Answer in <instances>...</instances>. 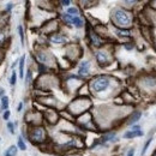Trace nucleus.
<instances>
[{"mask_svg": "<svg viewBox=\"0 0 156 156\" xmlns=\"http://www.w3.org/2000/svg\"><path fill=\"white\" fill-rule=\"evenodd\" d=\"M112 22L118 29L128 30L133 25V15L121 7L114 9L112 12Z\"/></svg>", "mask_w": 156, "mask_h": 156, "instance_id": "nucleus-1", "label": "nucleus"}, {"mask_svg": "<svg viewBox=\"0 0 156 156\" xmlns=\"http://www.w3.org/2000/svg\"><path fill=\"white\" fill-rule=\"evenodd\" d=\"M111 85V79L108 76H105V74H101V76H97L95 78H93L91 82L89 83V88L91 91L94 93H102L107 90Z\"/></svg>", "mask_w": 156, "mask_h": 156, "instance_id": "nucleus-2", "label": "nucleus"}, {"mask_svg": "<svg viewBox=\"0 0 156 156\" xmlns=\"http://www.w3.org/2000/svg\"><path fill=\"white\" fill-rule=\"evenodd\" d=\"M46 137H47V132L43 126H35L30 131V139L33 143H36V144L43 143L46 140Z\"/></svg>", "mask_w": 156, "mask_h": 156, "instance_id": "nucleus-3", "label": "nucleus"}, {"mask_svg": "<svg viewBox=\"0 0 156 156\" xmlns=\"http://www.w3.org/2000/svg\"><path fill=\"white\" fill-rule=\"evenodd\" d=\"M140 87L148 91H156V74L149 73L140 78Z\"/></svg>", "mask_w": 156, "mask_h": 156, "instance_id": "nucleus-4", "label": "nucleus"}, {"mask_svg": "<svg viewBox=\"0 0 156 156\" xmlns=\"http://www.w3.org/2000/svg\"><path fill=\"white\" fill-rule=\"evenodd\" d=\"M95 58L96 61L100 66H107V65L111 62V55L107 50L105 49H100L95 53Z\"/></svg>", "mask_w": 156, "mask_h": 156, "instance_id": "nucleus-5", "label": "nucleus"}, {"mask_svg": "<svg viewBox=\"0 0 156 156\" xmlns=\"http://www.w3.org/2000/svg\"><path fill=\"white\" fill-rule=\"evenodd\" d=\"M142 136H143V131H142V127L139 125H133L130 131H126L124 133V138H126V139H131V138H136V137H142Z\"/></svg>", "mask_w": 156, "mask_h": 156, "instance_id": "nucleus-6", "label": "nucleus"}, {"mask_svg": "<svg viewBox=\"0 0 156 156\" xmlns=\"http://www.w3.org/2000/svg\"><path fill=\"white\" fill-rule=\"evenodd\" d=\"M89 72H90V62L88 60L82 61L79 65V69H78V74L81 77H87L89 76Z\"/></svg>", "mask_w": 156, "mask_h": 156, "instance_id": "nucleus-7", "label": "nucleus"}, {"mask_svg": "<svg viewBox=\"0 0 156 156\" xmlns=\"http://www.w3.org/2000/svg\"><path fill=\"white\" fill-rule=\"evenodd\" d=\"M89 40H90V43L95 47H101L102 43H103V40L95 33V31H90L89 33Z\"/></svg>", "mask_w": 156, "mask_h": 156, "instance_id": "nucleus-8", "label": "nucleus"}, {"mask_svg": "<svg viewBox=\"0 0 156 156\" xmlns=\"http://www.w3.org/2000/svg\"><path fill=\"white\" fill-rule=\"evenodd\" d=\"M140 118H142V112H140V111H136V112L131 113V115L128 116V119H127V123H126V124L133 126V125H136V124L139 121Z\"/></svg>", "mask_w": 156, "mask_h": 156, "instance_id": "nucleus-9", "label": "nucleus"}, {"mask_svg": "<svg viewBox=\"0 0 156 156\" xmlns=\"http://www.w3.org/2000/svg\"><path fill=\"white\" fill-rule=\"evenodd\" d=\"M49 40L53 43H57V45H62V43L67 42V38L65 37L64 35H61V34H53V35H50Z\"/></svg>", "mask_w": 156, "mask_h": 156, "instance_id": "nucleus-10", "label": "nucleus"}, {"mask_svg": "<svg viewBox=\"0 0 156 156\" xmlns=\"http://www.w3.org/2000/svg\"><path fill=\"white\" fill-rule=\"evenodd\" d=\"M71 25H73V27L81 29L83 25H84V21L83 18H81L79 16H72V22H71Z\"/></svg>", "mask_w": 156, "mask_h": 156, "instance_id": "nucleus-11", "label": "nucleus"}, {"mask_svg": "<svg viewBox=\"0 0 156 156\" xmlns=\"http://www.w3.org/2000/svg\"><path fill=\"white\" fill-rule=\"evenodd\" d=\"M115 132H108V133H106V135H103L102 137H101V139H99L101 143H106V142H112V140H114L115 139Z\"/></svg>", "mask_w": 156, "mask_h": 156, "instance_id": "nucleus-12", "label": "nucleus"}, {"mask_svg": "<svg viewBox=\"0 0 156 156\" xmlns=\"http://www.w3.org/2000/svg\"><path fill=\"white\" fill-rule=\"evenodd\" d=\"M17 155V147L11 145L4 154V156H16Z\"/></svg>", "mask_w": 156, "mask_h": 156, "instance_id": "nucleus-13", "label": "nucleus"}, {"mask_svg": "<svg viewBox=\"0 0 156 156\" xmlns=\"http://www.w3.org/2000/svg\"><path fill=\"white\" fill-rule=\"evenodd\" d=\"M116 35L120 37H130L131 33H130V30H126V29H116Z\"/></svg>", "mask_w": 156, "mask_h": 156, "instance_id": "nucleus-14", "label": "nucleus"}, {"mask_svg": "<svg viewBox=\"0 0 156 156\" xmlns=\"http://www.w3.org/2000/svg\"><path fill=\"white\" fill-rule=\"evenodd\" d=\"M66 13L70 15V16H78V15H79V10H78L76 6H70L66 10Z\"/></svg>", "mask_w": 156, "mask_h": 156, "instance_id": "nucleus-15", "label": "nucleus"}, {"mask_svg": "<svg viewBox=\"0 0 156 156\" xmlns=\"http://www.w3.org/2000/svg\"><path fill=\"white\" fill-rule=\"evenodd\" d=\"M24 64H25V57H22L19 60V77L24 78Z\"/></svg>", "mask_w": 156, "mask_h": 156, "instance_id": "nucleus-16", "label": "nucleus"}, {"mask_svg": "<svg viewBox=\"0 0 156 156\" xmlns=\"http://www.w3.org/2000/svg\"><path fill=\"white\" fill-rule=\"evenodd\" d=\"M152 142V137H149L148 139H147V142L144 143V145H143V149H142V152H140V155L143 156V155H145V152H147V150H148V148H149V145H150V143Z\"/></svg>", "mask_w": 156, "mask_h": 156, "instance_id": "nucleus-17", "label": "nucleus"}, {"mask_svg": "<svg viewBox=\"0 0 156 156\" xmlns=\"http://www.w3.org/2000/svg\"><path fill=\"white\" fill-rule=\"evenodd\" d=\"M0 100H1V109L3 111H7V107H9V97L5 95V96H3Z\"/></svg>", "mask_w": 156, "mask_h": 156, "instance_id": "nucleus-18", "label": "nucleus"}, {"mask_svg": "<svg viewBox=\"0 0 156 156\" xmlns=\"http://www.w3.org/2000/svg\"><path fill=\"white\" fill-rule=\"evenodd\" d=\"M61 19H62V22L66 24V25H71L72 16H70V15H67V13H64V15L61 16Z\"/></svg>", "mask_w": 156, "mask_h": 156, "instance_id": "nucleus-19", "label": "nucleus"}, {"mask_svg": "<svg viewBox=\"0 0 156 156\" xmlns=\"http://www.w3.org/2000/svg\"><path fill=\"white\" fill-rule=\"evenodd\" d=\"M18 148L21 150H25V149H27V145H25V143L23 142V138L22 137L18 138Z\"/></svg>", "mask_w": 156, "mask_h": 156, "instance_id": "nucleus-20", "label": "nucleus"}, {"mask_svg": "<svg viewBox=\"0 0 156 156\" xmlns=\"http://www.w3.org/2000/svg\"><path fill=\"white\" fill-rule=\"evenodd\" d=\"M16 82H17V73H16V71H13L12 72V76H11V79H10V84L15 85Z\"/></svg>", "mask_w": 156, "mask_h": 156, "instance_id": "nucleus-21", "label": "nucleus"}, {"mask_svg": "<svg viewBox=\"0 0 156 156\" xmlns=\"http://www.w3.org/2000/svg\"><path fill=\"white\" fill-rule=\"evenodd\" d=\"M18 33H19V37H21V42H22V46H24V33H23V28L18 27Z\"/></svg>", "mask_w": 156, "mask_h": 156, "instance_id": "nucleus-22", "label": "nucleus"}, {"mask_svg": "<svg viewBox=\"0 0 156 156\" xmlns=\"http://www.w3.org/2000/svg\"><path fill=\"white\" fill-rule=\"evenodd\" d=\"M7 128H9V131H10L11 135L15 133V128H13V124H12V123H9L7 124Z\"/></svg>", "mask_w": 156, "mask_h": 156, "instance_id": "nucleus-23", "label": "nucleus"}, {"mask_svg": "<svg viewBox=\"0 0 156 156\" xmlns=\"http://www.w3.org/2000/svg\"><path fill=\"white\" fill-rule=\"evenodd\" d=\"M4 41H5V35L3 31H0V46L4 45Z\"/></svg>", "mask_w": 156, "mask_h": 156, "instance_id": "nucleus-24", "label": "nucleus"}, {"mask_svg": "<svg viewBox=\"0 0 156 156\" xmlns=\"http://www.w3.org/2000/svg\"><path fill=\"white\" fill-rule=\"evenodd\" d=\"M124 47H125L127 50H131V49H133V47H135V46H133L132 43H125V45H124Z\"/></svg>", "mask_w": 156, "mask_h": 156, "instance_id": "nucleus-25", "label": "nucleus"}, {"mask_svg": "<svg viewBox=\"0 0 156 156\" xmlns=\"http://www.w3.org/2000/svg\"><path fill=\"white\" fill-rule=\"evenodd\" d=\"M31 82V71H28V74H27V84H30Z\"/></svg>", "mask_w": 156, "mask_h": 156, "instance_id": "nucleus-26", "label": "nucleus"}, {"mask_svg": "<svg viewBox=\"0 0 156 156\" xmlns=\"http://www.w3.org/2000/svg\"><path fill=\"white\" fill-rule=\"evenodd\" d=\"M9 118H10V111L7 109V111H5V113H4V119H5V120H9Z\"/></svg>", "mask_w": 156, "mask_h": 156, "instance_id": "nucleus-27", "label": "nucleus"}, {"mask_svg": "<svg viewBox=\"0 0 156 156\" xmlns=\"http://www.w3.org/2000/svg\"><path fill=\"white\" fill-rule=\"evenodd\" d=\"M60 4L64 5V6H69V5H71V1L70 0H64V1H61Z\"/></svg>", "mask_w": 156, "mask_h": 156, "instance_id": "nucleus-28", "label": "nucleus"}, {"mask_svg": "<svg viewBox=\"0 0 156 156\" xmlns=\"http://www.w3.org/2000/svg\"><path fill=\"white\" fill-rule=\"evenodd\" d=\"M127 156H135V149H130L127 152Z\"/></svg>", "mask_w": 156, "mask_h": 156, "instance_id": "nucleus-29", "label": "nucleus"}, {"mask_svg": "<svg viewBox=\"0 0 156 156\" xmlns=\"http://www.w3.org/2000/svg\"><path fill=\"white\" fill-rule=\"evenodd\" d=\"M3 96H5V90L3 88H0V99H1Z\"/></svg>", "mask_w": 156, "mask_h": 156, "instance_id": "nucleus-30", "label": "nucleus"}, {"mask_svg": "<svg viewBox=\"0 0 156 156\" xmlns=\"http://www.w3.org/2000/svg\"><path fill=\"white\" fill-rule=\"evenodd\" d=\"M12 6H13V5H12V4H9V5H7V10L10 11V10L12 9Z\"/></svg>", "mask_w": 156, "mask_h": 156, "instance_id": "nucleus-31", "label": "nucleus"}, {"mask_svg": "<svg viewBox=\"0 0 156 156\" xmlns=\"http://www.w3.org/2000/svg\"><path fill=\"white\" fill-rule=\"evenodd\" d=\"M22 107H23V103H19V106H18V111H21V109H22Z\"/></svg>", "mask_w": 156, "mask_h": 156, "instance_id": "nucleus-32", "label": "nucleus"}, {"mask_svg": "<svg viewBox=\"0 0 156 156\" xmlns=\"http://www.w3.org/2000/svg\"><path fill=\"white\" fill-rule=\"evenodd\" d=\"M151 156H156V150H155V151H154V154H152V155H151Z\"/></svg>", "mask_w": 156, "mask_h": 156, "instance_id": "nucleus-33", "label": "nucleus"}]
</instances>
